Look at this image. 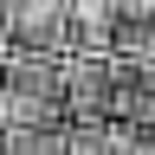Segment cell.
<instances>
[{"label": "cell", "mask_w": 155, "mask_h": 155, "mask_svg": "<svg viewBox=\"0 0 155 155\" xmlns=\"http://www.w3.org/2000/svg\"><path fill=\"white\" fill-rule=\"evenodd\" d=\"M65 116L71 123L116 116V58L110 52H65Z\"/></svg>", "instance_id": "obj_3"}, {"label": "cell", "mask_w": 155, "mask_h": 155, "mask_svg": "<svg viewBox=\"0 0 155 155\" xmlns=\"http://www.w3.org/2000/svg\"><path fill=\"white\" fill-rule=\"evenodd\" d=\"M0 32H7V52L65 58L71 52V0H0Z\"/></svg>", "instance_id": "obj_2"}, {"label": "cell", "mask_w": 155, "mask_h": 155, "mask_svg": "<svg viewBox=\"0 0 155 155\" xmlns=\"http://www.w3.org/2000/svg\"><path fill=\"white\" fill-rule=\"evenodd\" d=\"M116 116L155 123V58H116Z\"/></svg>", "instance_id": "obj_4"}, {"label": "cell", "mask_w": 155, "mask_h": 155, "mask_svg": "<svg viewBox=\"0 0 155 155\" xmlns=\"http://www.w3.org/2000/svg\"><path fill=\"white\" fill-rule=\"evenodd\" d=\"M0 155H71V123H0Z\"/></svg>", "instance_id": "obj_6"}, {"label": "cell", "mask_w": 155, "mask_h": 155, "mask_svg": "<svg viewBox=\"0 0 155 155\" xmlns=\"http://www.w3.org/2000/svg\"><path fill=\"white\" fill-rule=\"evenodd\" d=\"M0 52H7V32H0Z\"/></svg>", "instance_id": "obj_8"}, {"label": "cell", "mask_w": 155, "mask_h": 155, "mask_svg": "<svg viewBox=\"0 0 155 155\" xmlns=\"http://www.w3.org/2000/svg\"><path fill=\"white\" fill-rule=\"evenodd\" d=\"M110 58H155V0H116Z\"/></svg>", "instance_id": "obj_5"}, {"label": "cell", "mask_w": 155, "mask_h": 155, "mask_svg": "<svg viewBox=\"0 0 155 155\" xmlns=\"http://www.w3.org/2000/svg\"><path fill=\"white\" fill-rule=\"evenodd\" d=\"M0 123H71L65 116V58L0 52Z\"/></svg>", "instance_id": "obj_1"}, {"label": "cell", "mask_w": 155, "mask_h": 155, "mask_svg": "<svg viewBox=\"0 0 155 155\" xmlns=\"http://www.w3.org/2000/svg\"><path fill=\"white\" fill-rule=\"evenodd\" d=\"M71 155H116L110 149V123H71Z\"/></svg>", "instance_id": "obj_7"}]
</instances>
